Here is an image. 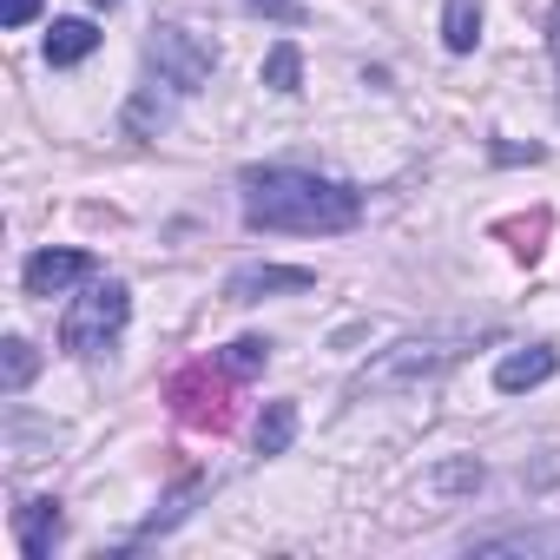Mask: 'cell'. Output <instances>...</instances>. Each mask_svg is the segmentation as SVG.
<instances>
[{
  "label": "cell",
  "mask_w": 560,
  "mask_h": 560,
  "mask_svg": "<svg viewBox=\"0 0 560 560\" xmlns=\"http://www.w3.org/2000/svg\"><path fill=\"white\" fill-rule=\"evenodd\" d=\"M363 218V191L343 178H317L298 165H264L244 172V224L250 231H350Z\"/></svg>",
  "instance_id": "1"
},
{
  "label": "cell",
  "mask_w": 560,
  "mask_h": 560,
  "mask_svg": "<svg viewBox=\"0 0 560 560\" xmlns=\"http://www.w3.org/2000/svg\"><path fill=\"white\" fill-rule=\"evenodd\" d=\"M468 330L462 337H409V343H396V350H383L363 376H357V396H370V389H416V383H435L442 370H455L468 350Z\"/></svg>",
  "instance_id": "2"
},
{
  "label": "cell",
  "mask_w": 560,
  "mask_h": 560,
  "mask_svg": "<svg viewBox=\"0 0 560 560\" xmlns=\"http://www.w3.org/2000/svg\"><path fill=\"white\" fill-rule=\"evenodd\" d=\"M126 317H132V298H126V284H93L86 298H73V311L60 317V343L73 350V357H100V350H113V337L126 330Z\"/></svg>",
  "instance_id": "3"
},
{
  "label": "cell",
  "mask_w": 560,
  "mask_h": 560,
  "mask_svg": "<svg viewBox=\"0 0 560 560\" xmlns=\"http://www.w3.org/2000/svg\"><path fill=\"white\" fill-rule=\"evenodd\" d=\"M145 67L159 73V86H172V93H198V86L211 80V67H218V47L198 40L191 27H152V40H145Z\"/></svg>",
  "instance_id": "4"
},
{
  "label": "cell",
  "mask_w": 560,
  "mask_h": 560,
  "mask_svg": "<svg viewBox=\"0 0 560 560\" xmlns=\"http://www.w3.org/2000/svg\"><path fill=\"white\" fill-rule=\"evenodd\" d=\"M311 284H317V270H304V264H244V270H231L224 298L231 304H257L270 291H311Z\"/></svg>",
  "instance_id": "5"
},
{
  "label": "cell",
  "mask_w": 560,
  "mask_h": 560,
  "mask_svg": "<svg viewBox=\"0 0 560 560\" xmlns=\"http://www.w3.org/2000/svg\"><path fill=\"white\" fill-rule=\"evenodd\" d=\"M80 277H93L86 250H34L27 270H21V284H27V298H60L67 284H80Z\"/></svg>",
  "instance_id": "6"
},
{
  "label": "cell",
  "mask_w": 560,
  "mask_h": 560,
  "mask_svg": "<svg viewBox=\"0 0 560 560\" xmlns=\"http://www.w3.org/2000/svg\"><path fill=\"white\" fill-rule=\"evenodd\" d=\"M60 501H27L21 514H14V534H21V553L27 560H47L54 553V540H60Z\"/></svg>",
  "instance_id": "7"
},
{
  "label": "cell",
  "mask_w": 560,
  "mask_h": 560,
  "mask_svg": "<svg viewBox=\"0 0 560 560\" xmlns=\"http://www.w3.org/2000/svg\"><path fill=\"white\" fill-rule=\"evenodd\" d=\"M547 376H553V350L527 343V350H508V357H501V370H494V389L521 396V389H540Z\"/></svg>",
  "instance_id": "8"
},
{
  "label": "cell",
  "mask_w": 560,
  "mask_h": 560,
  "mask_svg": "<svg viewBox=\"0 0 560 560\" xmlns=\"http://www.w3.org/2000/svg\"><path fill=\"white\" fill-rule=\"evenodd\" d=\"M468 553H560V527H501V534H475Z\"/></svg>",
  "instance_id": "9"
},
{
  "label": "cell",
  "mask_w": 560,
  "mask_h": 560,
  "mask_svg": "<svg viewBox=\"0 0 560 560\" xmlns=\"http://www.w3.org/2000/svg\"><path fill=\"white\" fill-rule=\"evenodd\" d=\"M93 47H100V27L93 21H54V34H47V60L54 67H80Z\"/></svg>",
  "instance_id": "10"
},
{
  "label": "cell",
  "mask_w": 560,
  "mask_h": 560,
  "mask_svg": "<svg viewBox=\"0 0 560 560\" xmlns=\"http://www.w3.org/2000/svg\"><path fill=\"white\" fill-rule=\"evenodd\" d=\"M442 40H448V54H475V40H481V0H448V8H442Z\"/></svg>",
  "instance_id": "11"
},
{
  "label": "cell",
  "mask_w": 560,
  "mask_h": 560,
  "mask_svg": "<svg viewBox=\"0 0 560 560\" xmlns=\"http://www.w3.org/2000/svg\"><path fill=\"white\" fill-rule=\"evenodd\" d=\"M291 435H298V402H270L257 422V455H284Z\"/></svg>",
  "instance_id": "12"
},
{
  "label": "cell",
  "mask_w": 560,
  "mask_h": 560,
  "mask_svg": "<svg viewBox=\"0 0 560 560\" xmlns=\"http://www.w3.org/2000/svg\"><path fill=\"white\" fill-rule=\"evenodd\" d=\"M34 370H40L34 343H27V337H8V350H0V389H8V396H21V389L34 383Z\"/></svg>",
  "instance_id": "13"
},
{
  "label": "cell",
  "mask_w": 560,
  "mask_h": 560,
  "mask_svg": "<svg viewBox=\"0 0 560 560\" xmlns=\"http://www.w3.org/2000/svg\"><path fill=\"white\" fill-rule=\"evenodd\" d=\"M298 80H304V54H298V40H277V47L264 54V86L298 93Z\"/></svg>",
  "instance_id": "14"
},
{
  "label": "cell",
  "mask_w": 560,
  "mask_h": 560,
  "mask_svg": "<svg viewBox=\"0 0 560 560\" xmlns=\"http://www.w3.org/2000/svg\"><path fill=\"white\" fill-rule=\"evenodd\" d=\"M165 119H172V106L159 100V86H145V93L126 106V126H132V132H165Z\"/></svg>",
  "instance_id": "15"
},
{
  "label": "cell",
  "mask_w": 560,
  "mask_h": 560,
  "mask_svg": "<svg viewBox=\"0 0 560 560\" xmlns=\"http://www.w3.org/2000/svg\"><path fill=\"white\" fill-rule=\"evenodd\" d=\"M264 357H270V343H264V337H237V343H231V357H224V370H237V376H244V370H257Z\"/></svg>",
  "instance_id": "16"
},
{
  "label": "cell",
  "mask_w": 560,
  "mask_h": 560,
  "mask_svg": "<svg viewBox=\"0 0 560 560\" xmlns=\"http://www.w3.org/2000/svg\"><path fill=\"white\" fill-rule=\"evenodd\" d=\"M40 14V0H0V27H27Z\"/></svg>",
  "instance_id": "17"
},
{
  "label": "cell",
  "mask_w": 560,
  "mask_h": 560,
  "mask_svg": "<svg viewBox=\"0 0 560 560\" xmlns=\"http://www.w3.org/2000/svg\"><path fill=\"white\" fill-rule=\"evenodd\" d=\"M547 47H553V67H560V0L547 8Z\"/></svg>",
  "instance_id": "18"
},
{
  "label": "cell",
  "mask_w": 560,
  "mask_h": 560,
  "mask_svg": "<svg viewBox=\"0 0 560 560\" xmlns=\"http://www.w3.org/2000/svg\"><path fill=\"white\" fill-rule=\"evenodd\" d=\"M93 8H119V0H93Z\"/></svg>",
  "instance_id": "19"
}]
</instances>
